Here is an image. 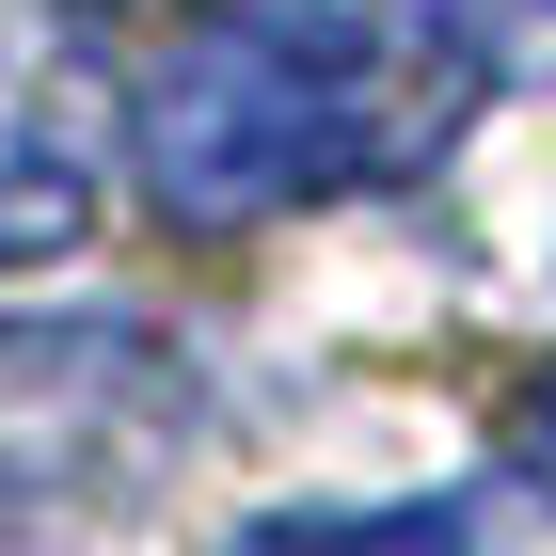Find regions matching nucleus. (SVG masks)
<instances>
[{
	"label": "nucleus",
	"instance_id": "nucleus-3",
	"mask_svg": "<svg viewBox=\"0 0 556 556\" xmlns=\"http://www.w3.org/2000/svg\"><path fill=\"white\" fill-rule=\"evenodd\" d=\"M239 556H462V509H302V525H255Z\"/></svg>",
	"mask_w": 556,
	"mask_h": 556
},
{
	"label": "nucleus",
	"instance_id": "nucleus-2",
	"mask_svg": "<svg viewBox=\"0 0 556 556\" xmlns=\"http://www.w3.org/2000/svg\"><path fill=\"white\" fill-rule=\"evenodd\" d=\"M96 16L80 0H48V16H0V255H64L96 223Z\"/></svg>",
	"mask_w": 556,
	"mask_h": 556
},
{
	"label": "nucleus",
	"instance_id": "nucleus-4",
	"mask_svg": "<svg viewBox=\"0 0 556 556\" xmlns=\"http://www.w3.org/2000/svg\"><path fill=\"white\" fill-rule=\"evenodd\" d=\"M509 445L556 477V366H525V382H509Z\"/></svg>",
	"mask_w": 556,
	"mask_h": 556
},
{
	"label": "nucleus",
	"instance_id": "nucleus-1",
	"mask_svg": "<svg viewBox=\"0 0 556 556\" xmlns=\"http://www.w3.org/2000/svg\"><path fill=\"white\" fill-rule=\"evenodd\" d=\"M477 112V48L382 0H207L128 80V175L175 223H255L318 191H382L445 160Z\"/></svg>",
	"mask_w": 556,
	"mask_h": 556
}]
</instances>
